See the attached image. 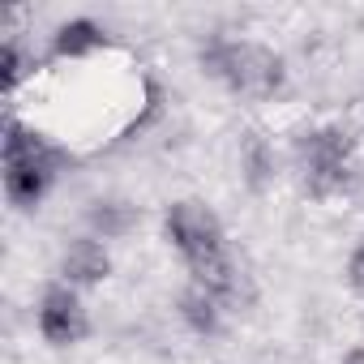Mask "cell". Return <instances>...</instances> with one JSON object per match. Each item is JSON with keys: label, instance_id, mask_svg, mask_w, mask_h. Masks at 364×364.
Listing matches in <instances>:
<instances>
[{"label": "cell", "instance_id": "obj_8", "mask_svg": "<svg viewBox=\"0 0 364 364\" xmlns=\"http://www.w3.org/2000/svg\"><path fill=\"white\" fill-rule=\"evenodd\" d=\"M180 317H185L198 334H215L219 317H223V300H215L210 291H202V287L189 283V291L180 296Z\"/></svg>", "mask_w": 364, "mask_h": 364}, {"label": "cell", "instance_id": "obj_6", "mask_svg": "<svg viewBox=\"0 0 364 364\" xmlns=\"http://www.w3.org/2000/svg\"><path fill=\"white\" fill-rule=\"evenodd\" d=\"M60 274H65L69 287H95V283H103V279L112 274V257H107V249L99 245V236L73 240V245L65 249V257H60Z\"/></svg>", "mask_w": 364, "mask_h": 364}, {"label": "cell", "instance_id": "obj_11", "mask_svg": "<svg viewBox=\"0 0 364 364\" xmlns=\"http://www.w3.org/2000/svg\"><path fill=\"white\" fill-rule=\"evenodd\" d=\"M343 364H364V347H351V351L343 355Z\"/></svg>", "mask_w": 364, "mask_h": 364}, {"label": "cell", "instance_id": "obj_7", "mask_svg": "<svg viewBox=\"0 0 364 364\" xmlns=\"http://www.w3.org/2000/svg\"><path fill=\"white\" fill-rule=\"evenodd\" d=\"M99 48H107V31L95 18H69L52 35V60H86Z\"/></svg>", "mask_w": 364, "mask_h": 364}, {"label": "cell", "instance_id": "obj_4", "mask_svg": "<svg viewBox=\"0 0 364 364\" xmlns=\"http://www.w3.org/2000/svg\"><path fill=\"white\" fill-rule=\"evenodd\" d=\"M296 171H300V185L309 198L330 202L351 193L355 185V154L343 129H309L296 141Z\"/></svg>", "mask_w": 364, "mask_h": 364}, {"label": "cell", "instance_id": "obj_1", "mask_svg": "<svg viewBox=\"0 0 364 364\" xmlns=\"http://www.w3.org/2000/svg\"><path fill=\"white\" fill-rule=\"evenodd\" d=\"M163 236L167 245L180 253L189 270V283L210 291L215 300H236L240 291V274H236V262L228 253V236H223V223L219 215L206 206V202H171L167 215H163Z\"/></svg>", "mask_w": 364, "mask_h": 364}, {"label": "cell", "instance_id": "obj_9", "mask_svg": "<svg viewBox=\"0 0 364 364\" xmlns=\"http://www.w3.org/2000/svg\"><path fill=\"white\" fill-rule=\"evenodd\" d=\"M26 73H31V60H26L22 43H18V39H9V43H5V52H0V90L14 95V90L22 86V77H26Z\"/></svg>", "mask_w": 364, "mask_h": 364}, {"label": "cell", "instance_id": "obj_5", "mask_svg": "<svg viewBox=\"0 0 364 364\" xmlns=\"http://www.w3.org/2000/svg\"><path fill=\"white\" fill-rule=\"evenodd\" d=\"M39 334L52 347H77L90 334V317H86V304H82L77 287L52 283L43 291V300H39Z\"/></svg>", "mask_w": 364, "mask_h": 364}, {"label": "cell", "instance_id": "obj_10", "mask_svg": "<svg viewBox=\"0 0 364 364\" xmlns=\"http://www.w3.org/2000/svg\"><path fill=\"white\" fill-rule=\"evenodd\" d=\"M351 274H355V283H364V240H360V249L351 257Z\"/></svg>", "mask_w": 364, "mask_h": 364}, {"label": "cell", "instance_id": "obj_2", "mask_svg": "<svg viewBox=\"0 0 364 364\" xmlns=\"http://www.w3.org/2000/svg\"><path fill=\"white\" fill-rule=\"evenodd\" d=\"M0 167H5V198L14 210H35L60 167V150L35 133L31 124H22L18 116L5 120V141H0Z\"/></svg>", "mask_w": 364, "mask_h": 364}, {"label": "cell", "instance_id": "obj_3", "mask_svg": "<svg viewBox=\"0 0 364 364\" xmlns=\"http://www.w3.org/2000/svg\"><path fill=\"white\" fill-rule=\"evenodd\" d=\"M202 65L210 77H219L240 99H274L287 86L283 56L253 39H215L202 52Z\"/></svg>", "mask_w": 364, "mask_h": 364}]
</instances>
